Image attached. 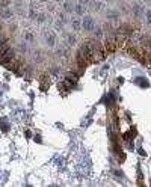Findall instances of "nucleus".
Instances as JSON below:
<instances>
[{
    "label": "nucleus",
    "mask_w": 151,
    "mask_h": 187,
    "mask_svg": "<svg viewBox=\"0 0 151 187\" xmlns=\"http://www.w3.org/2000/svg\"><path fill=\"white\" fill-rule=\"evenodd\" d=\"M24 38H26V41H27V43H34V33H32V32H26L24 33Z\"/></svg>",
    "instance_id": "dca6fc26"
},
{
    "label": "nucleus",
    "mask_w": 151,
    "mask_h": 187,
    "mask_svg": "<svg viewBox=\"0 0 151 187\" xmlns=\"http://www.w3.org/2000/svg\"><path fill=\"white\" fill-rule=\"evenodd\" d=\"M118 11L121 12V15H128V14H130V6H128V3H127V2H119Z\"/></svg>",
    "instance_id": "6e6552de"
},
{
    "label": "nucleus",
    "mask_w": 151,
    "mask_h": 187,
    "mask_svg": "<svg viewBox=\"0 0 151 187\" xmlns=\"http://www.w3.org/2000/svg\"><path fill=\"white\" fill-rule=\"evenodd\" d=\"M95 26H97V23H95L94 17H91V15H83V18H82V29H83L85 32H88V33L94 32Z\"/></svg>",
    "instance_id": "f257e3e1"
},
{
    "label": "nucleus",
    "mask_w": 151,
    "mask_h": 187,
    "mask_svg": "<svg viewBox=\"0 0 151 187\" xmlns=\"http://www.w3.org/2000/svg\"><path fill=\"white\" fill-rule=\"evenodd\" d=\"M119 15H121V12L118 9H107V12H106V18L109 21H117Z\"/></svg>",
    "instance_id": "39448f33"
},
{
    "label": "nucleus",
    "mask_w": 151,
    "mask_h": 187,
    "mask_svg": "<svg viewBox=\"0 0 151 187\" xmlns=\"http://www.w3.org/2000/svg\"><path fill=\"white\" fill-rule=\"evenodd\" d=\"M67 43L70 44V45H76V43H77V38H76V35L68 33L67 35Z\"/></svg>",
    "instance_id": "f8f14e48"
},
{
    "label": "nucleus",
    "mask_w": 151,
    "mask_h": 187,
    "mask_svg": "<svg viewBox=\"0 0 151 187\" xmlns=\"http://www.w3.org/2000/svg\"><path fill=\"white\" fill-rule=\"evenodd\" d=\"M9 48H11L9 41H8V39H6V41H3V43L0 44V54H2V53H5L6 50H9Z\"/></svg>",
    "instance_id": "9b49d317"
},
{
    "label": "nucleus",
    "mask_w": 151,
    "mask_h": 187,
    "mask_svg": "<svg viewBox=\"0 0 151 187\" xmlns=\"http://www.w3.org/2000/svg\"><path fill=\"white\" fill-rule=\"evenodd\" d=\"M143 17H145V23L148 26H151V8L147 9L145 11V14H143Z\"/></svg>",
    "instance_id": "ddd939ff"
},
{
    "label": "nucleus",
    "mask_w": 151,
    "mask_h": 187,
    "mask_svg": "<svg viewBox=\"0 0 151 187\" xmlns=\"http://www.w3.org/2000/svg\"><path fill=\"white\" fill-rule=\"evenodd\" d=\"M86 11H88V8H86L85 3H82V2L74 3V14L77 17H83V15H86Z\"/></svg>",
    "instance_id": "20e7f679"
},
{
    "label": "nucleus",
    "mask_w": 151,
    "mask_h": 187,
    "mask_svg": "<svg viewBox=\"0 0 151 187\" xmlns=\"http://www.w3.org/2000/svg\"><path fill=\"white\" fill-rule=\"evenodd\" d=\"M62 8H64V12H65V14H74V2H71V0H64Z\"/></svg>",
    "instance_id": "423d86ee"
},
{
    "label": "nucleus",
    "mask_w": 151,
    "mask_h": 187,
    "mask_svg": "<svg viewBox=\"0 0 151 187\" xmlns=\"http://www.w3.org/2000/svg\"><path fill=\"white\" fill-rule=\"evenodd\" d=\"M45 20H47V15H45V14H38V15H36V23H39V24L45 23Z\"/></svg>",
    "instance_id": "2eb2a0df"
},
{
    "label": "nucleus",
    "mask_w": 151,
    "mask_h": 187,
    "mask_svg": "<svg viewBox=\"0 0 151 187\" xmlns=\"http://www.w3.org/2000/svg\"><path fill=\"white\" fill-rule=\"evenodd\" d=\"M70 23H71V27H73L74 32H79V30L82 29V20L79 17H73L70 20Z\"/></svg>",
    "instance_id": "0eeeda50"
},
{
    "label": "nucleus",
    "mask_w": 151,
    "mask_h": 187,
    "mask_svg": "<svg viewBox=\"0 0 151 187\" xmlns=\"http://www.w3.org/2000/svg\"><path fill=\"white\" fill-rule=\"evenodd\" d=\"M41 2H49V0H41Z\"/></svg>",
    "instance_id": "f3484780"
},
{
    "label": "nucleus",
    "mask_w": 151,
    "mask_h": 187,
    "mask_svg": "<svg viewBox=\"0 0 151 187\" xmlns=\"http://www.w3.org/2000/svg\"><path fill=\"white\" fill-rule=\"evenodd\" d=\"M89 8H91V11H100L101 8H103V2H100V0H91L89 2Z\"/></svg>",
    "instance_id": "1a4fd4ad"
},
{
    "label": "nucleus",
    "mask_w": 151,
    "mask_h": 187,
    "mask_svg": "<svg viewBox=\"0 0 151 187\" xmlns=\"http://www.w3.org/2000/svg\"><path fill=\"white\" fill-rule=\"evenodd\" d=\"M12 59H14V50H12V48H9V50H6L5 53L0 54V63L5 65V67H6Z\"/></svg>",
    "instance_id": "7ed1b4c3"
},
{
    "label": "nucleus",
    "mask_w": 151,
    "mask_h": 187,
    "mask_svg": "<svg viewBox=\"0 0 151 187\" xmlns=\"http://www.w3.org/2000/svg\"><path fill=\"white\" fill-rule=\"evenodd\" d=\"M45 44H47V45H50V47H53V45L56 44V36H55L53 32H50V33L45 35Z\"/></svg>",
    "instance_id": "9d476101"
},
{
    "label": "nucleus",
    "mask_w": 151,
    "mask_h": 187,
    "mask_svg": "<svg viewBox=\"0 0 151 187\" xmlns=\"http://www.w3.org/2000/svg\"><path fill=\"white\" fill-rule=\"evenodd\" d=\"M130 12L134 15V18H141L145 14V6H143L141 2H134V3H132V6H130Z\"/></svg>",
    "instance_id": "f03ea898"
},
{
    "label": "nucleus",
    "mask_w": 151,
    "mask_h": 187,
    "mask_svg": "<svg viewBox=\"0 0 151 187\" xmlns=\"http://www.w3.org/2000/svg\"><path fill=\"white\" fill-rule=\"evenodd\" d=\"M134 82H136V83H141L143 88H148V86H150V83H148L145 78H142V77H138V78H134Z\"/></svg>",
    "instance_id": "4468645a"
}]
</instances>
